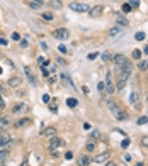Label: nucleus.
Listing matches in <instances>:
<instances>
[{
  "instance_id": "nucleus-1",
  "label": "nucleus",
  "mask_w": 148,
  "mask_h": 166,
  "mask_svg": "<svg viewBox=\"0 0 148 166\" xmlns=\"http://www.w3.org/2000/svg\"><path fill=\"white\" fill-rule=\"evenodd\" d=\"M119 73H118V90H123L124 88V85H126V80H128V76L131 75V64H126V66H123V68H119Z\"/></svg>"
},
{
  "instance_id": "nucleus-2",
  "label": "nucleus",
  "mask_w": 148,
  "mask_h": 166,
  "mask_svg": "<svg viewBox=\"0 0 148 166\" xmlns=\"http://www.w3.org/2000/svg\"><path fill=\"white\" fill-rule=\"evenodd\" d=\"M109 109H111L113 115L118 119V120H126V119H128V114H126L123 109H119V107H118L114 102H109Z\"/></svg>"
},
{
  "instance_id": "nucleus-3",
  "label": "nucleus",
  "mask_w": 148,
  "mask_h": 166,
  "mask_svg": "<svg viewBox=\"0 0 148 166\" xmlns=\"http://www.w3.org/2000/svg\"><path fill=\"white\" fill-rule=\"evenodd\" d=\"M70 9L75 10V12H87L89 5H87V3H82V2H72L70 3Z\"/></svg>"
},
{
  "instance_id": "nucleus-4",
  "label": "nucleus",
  "mask_w": 148,
  "mask_h": 166,
  "mask_svg": "<svg viewBox=\"0 0 148 166\" xmlns=\"http://www.w3.org/2000/svg\"><path fill=\"white\" fill-rule=\"evenodd\" d=\"M12 142H14V139L10 138L9 134H2V136H0V149H7Z\"/></svg>"
},
{
  "instance_id": "nucleus-5",
  "label": "nucleus",
  "mask_w": 148,
  "mask_h": 166,
  "mask_svg": "<svg viewBox=\"0 0 148 166\" xmlns=\"http://www.w3.org/2000/svg\"><path fill=\"white\" fill-rule=\"evenodd\" d=\"M68 36H70V32H68V29H65V27L55 29V31H53V37H56V39H68Z\"/></svg>"
},
{
  "instance_id": "nucleus-6",
  "label": "nucleus",
  "mask_w": 148,
  "mask_h": 166,
  "mask_svg": "<svg viewBox=\"0 0 148 166\" xmlns=\"http://www.w3.org/2000/svg\"><path fill=\"white\" fill-rule=\"evenodd\" d=\"M27 110H29V105L24 103V102L14 103V105H12V112H14V114H24V112H27Z\"/></svg>"
},
{
  "instance_id": "nucleus-7",
  "label": "nucleus",
  "mask_w": 148,
  "mask_h": 166,
  "mask_svg": "<svg viewBox=\"0 0 148 166\" xmlns=\"http://www.w3.org/2000/svg\"><path fill=\"white\" fill-rule=\"evenodd\" d=\"M104 85H106V92L107 93H114V90H116V88H114V83H113V76H111V73H107Z\"/></svg>"
},
{
  "instance_id": "nucleus-8",
  "label": "nucleus",
  "mask_w": 148,
  "mask_h": 166,
  "mask_svg": "<svg viewBox=\"0 0 148 166\" xmlns=\"http://www.w3.org/2000/svg\"><path fill=\"white\" fill-rule=\"evenodd\" d=\"M113 61H114V63H116V64H118V66H119V68H123V66H126V64H128V63H129V61H128V59H126V56H124V55H114V59H113Z\"/></svg>"
},
{
  "instance_id": "nucleus-9",
  "label": "nucleus",
  "mask_w": 148,
  "mask_h": 166,
  "mask_svg": "<svg viewBox=\"0 0 148 166\" xmlns=\"http://www.w3.org/2000/svg\"><path fill=\"white\" fill-rule=\"evenodd\" d=\"M24 73H26V76L29 78V83H31V85H34V86L38 85V78L34 76V73H32V70H31L29 66H26V68H24Z\"/></svg>"
},
{
  "instance_id": "nucleus-10",
  "label": "nucleus",
  "mask_w": 148,
  "mask_h": 166,
  "mask_svg": "<svg viewBox=\"0 0 148 166\" xmlns=\"http://www.w3.org/2000/svg\"><path fill=\"white\" fill-rule=\"evenodd\" d=\"M41 136H43V138H49V139L55 138V136H56V127H44L41 131Z\"/></svg>"
},
{
  "instance_id": "nucleus-11",
  "label": "nucleus",
  "mask_w": 148,
  "mask_h": 166,
  "mask_svg": "<svg viewBox=\"0 0 148 166\" xmlns=\"http://www.w3.org/2000/svg\"><path fill=\"white\" fill-rule=\"evenodd\" d=\"M109 151H104V153H100V154H97L95 156V163H106V161H109Z\"/></svg>"
},
{
  "instance_id": "nucleus-12",
  "label": "nucleus",
  "mask_w": 148,
  "mask_h": 166,
  "mask_svg": "<svg viewBox=\"0 0 148 166\" xmlns=\"http://www.w3.org/2000/svg\"><path fill=\"white\" fill-rule=\"evenodd\" d=\"M102 12H104V7L102 5H95L94 9H90V17H94V19H95V17H100Z\"/></svg>"
},
{
  "instance_id": "nucleus-13",
  "label": "nucleus",
  "mask_w": 148,
  "mask_h": 166,
  "mask_svg": "<svg viewBox=\"0 0 148 166\" xmlns=\"http://www.w3.org/2000/svg\"><path fill=\"white\" fill-rule=\"evenodd\" d=\"M63 144H65V142H63V139L56 138V136L49 139V146H51V149H55V147H60V146H63Z\"/></svg>"
},
{
  "instance_id": "nucleus-14",
  "label": "nucleus",
  "mask_w": 148,
  "mask_h": 166,
  "mask_svg": "<svg viewBox=\"0 0 148 166\" xmlns=\"http://www.w3.org/2000/svg\"><path fill=\"white\" fill-rule=\"evenodd\" d=\"M121 32H123L121 26H114L113 29H109V37H116V36H119Z\"/></svg>"
},
{
  "instance_id": "nucleus-15",
  "label": "nucleus",
  "mask_w": 148,
  "mask_h": 166,
  "mask_svg": "<svg viewBox=\"0 0 148 166\" xmlns=\"http://www.w3.org/2000/svg\"><path fill=\"white\" fill-rule=\"evenodd\" d=\"M19 85H21V78L19 76H12L9 80V86H12V88H17Z\"/></svg>"
},
{
  "instance_id": "nucleus-16",
  "label": "nucleus",
  "mask_w": 148,
  "mask_h": 166,
  "mask_svg": "<svg viewBox=\"0 0 148 166\" xmlns=\"http://www.w3.org/2000/svg\"><path fill=\"white\" fill-rule=\"evenodd\" d=\"M77 164H78V166H89V158L85 156V154H84V156H80V158L77 159Z\"/></svg>"
},
{
  "instance_id": "nucleus-17",
  "label": "nucleus",
  "mask_w": 148,
  "mask_h": 166,
  "mask_svg": "<svg viewBox=\"0 0 148 166\" xmlns=\"http://www.w3.org/2000/svg\"><path fill=\"white\" fill-rule=\"evenodd\" d=\"M10 125V120L7 117H2L0 119V131H2V129H7Z\"/></svg>"
},
{
  "instance_id": "nucleus-18",
  "label": "nucleus",
  "mask_w": 148,
  "mask_h": 166,
  "mask_svg": "<svg viewBox=\"0 0 148 166\" xmlns=\"http://www.w3.org/2000/svg\"><path fill=\"white\" fill-rule=\"evenodd\" d=\"M43 3H44V2H43V0H39V2H27V5H29L31 9H41Z\"/></svg>"
},
{
  "instance_id": "nucleus-19",
  "label": "nucleus",
  "mask_w": 148,
  "mask_h": 166,
  "mask_svg": "<svg viewBox=\"0 0 148 166\" xmlns=\"http://www.w3.org/2000/svg\"><path fill=\"white\" fill-rule=\"evenodd\" d=\"M116 20H118V26H121V27L123 26H128V19H126L124 15H118Z\"/></svg>"
},
{
  "instance_id": "nucleus-20",
  "label": "nucleus",
  "mask_w": 148,
  "mask_h": 166,
  "mask_svg": "<svg viewBox=\"0 0 148 166\" xmlns=\"http://www.w3.org/2000/svg\"><path fill=\"white\" fill-rule=\"evenodd\" d=\"M61 81H63L65 85H70V86H73V83H72V78L68 76L67 73H63V75H61Z\"/></svg>"
},
{
  "instance_id": "nucleus-21",
  "label": "nucleus",
  "mask_w": 148,
  "mask_h": 166,
  "mask_svg": "<svg viewBox=\"0 0 148 166\" xmlns=\"http://www.w3.org/2000/svg\"><path fill=\"white\" fill-rule=\"evenodd\" d=\"M49 7H51V9H56V10H60L63 5H61V2H60V0H51V2H49Z\"/></svg>"
},
{
  "instance_id": "nucleus-22",
  "label": "nucleus",
  "mask_w": 148,
  "mask_h": 166,
  "mask_svg": "<svg viewBox=\"0 0 148 166\" xmlns=\"http://www.w3.org/2000/svg\"><path fill=\"white\" fill-rule=\"evenodd\" d=\"M29 124H31L29 119H21V120L16 124V127H26V125H29Z\"/></svg>"
},
{
  "instance_id": "nucleus-23",
  "label": "nucleus",
  "mask_w": 148,
  "mask_h": 166,
  "mask_svg": "<svg viewBox=\"0 0 148 166\" xmlns=\"http://www.w3.org/2000/svg\"><path fill=\"white\" fill-rule=\"evenodd\" d=\"M138 100H140L138 92H133L131 95H129V102H131V103H138Z\"/></svg>"
},
{
  "instance_id": "nucleus-24",
  "label": "nucleus",
  "mask_w": 148,
  "mask_h": 166,
  "mask_svg": "<svg viewBox=\"0 0 148 166\" xmlns=\"http://www.w3.org/2000/svg\"><path fill=\"white\" fill-rule=\"evenodd\" d=\"M7 158H9V151H7V149H0V163H3Z\"/></svg>"
},
{
  "instance_id": "nucleus-25",
  "label": "nucleus",
  "mask_w": 148,
  "mask_h": 166,
  "mask_svg": "<svg viewBox=\"0 0 148 166\" xmlns=\"http://www.w3.org/2000/svg\"><path fill=\"white\" fill-rule=\"evenodd\" d=\"M102 59L104 61H113L114 55H113V53H109V51H106V53H102Z\"/></svg>"
},
{
  "instance_id": "nucleus-26",
  "label": "nucleus",
  "mask_w": 148,
  "mask_h": 166,
  "mask_svg": "<svg viewBox=\"0 0 148 166\" xmlns=\"http://www.w3.org/2000/svg\"><path fill=\"white\" fill-rule=\"evenodd\" d=\"M67 105L73 109V107H77V105H78V102H77L75 98H68V100H67Z\"/></svg>"
},
{
  "instance_id": "nucleus-27",
  "label": "nucleus",
  "mask_w": 148,
  "mask_h": 166,
  "mask_svg": "<svg viewBox=\"0 0 148 166\" xmlns=\"http://www.w3.org/2000/svg\"><path fill=\"white\" fill-rule=\"evenodd\" d=\"M41 17L44 20H53V14L51 12H44V14H41Z\"/></svg>"
},
{
  "instance_id": "nucleus-28",
  "label": "nucleus",
  "mask_w": 148,
  "mask_h": 166,
  "mask_svg": "<svg viewBox=\"0 0 148 166\" xmlns=\"http://www.w3.org/2000/svg\"><path fill=\"white\" fill-rule=\"evenodd\" d=\"M129 7H131V9H138V7H140V0H129Z\"/></svg>"
},
{
  "instance_id": "nucleus-29",
  "label": "nucleus",
  "mask_w": 148,
  "mask_h": 166,
  "mask_svg": "<svg viewBox=\"0 0 148 166\" xmlns=\"http://www.w3.org/2000/svg\"><path fill=\"white\" fill-rule=\"evenodd\" d=\"M136 124H138V125H145V124H148V117H140L138 120H136Z\"/></svg>"
},
{
  "instance_id": "nucleus-30",
  "label": "nucleus",
  "mask_w": 148,
  "mask_h": 166,
  "mask_svg": "<svg viewBox=\"0 0 148 166\" xmlns=\"http://www.w3.org/2000/svg\"><path fill=\"white\" fill-rule=\"evenodd\" d=\"M131 56L135 58V59H140V58H141V51H140V49H135V51L131 53Z\"/></svg>"
},
{
  "instance_id": "nucleus-31",
  "label": "nucleus",
  "mask_w": 148,
  "mask_h": 166,
  "mask_svg": "<svg viewBox=\"0 0 148 166\" xmlns=\"http://www.w3.org/2000/svg\"><path fill=\"white\" fill-rule=\"evenodd\" d=\"M97 88H99L100 95H104V93H106V85H104V81H102V83H99V85H97Z\"/></svg>"
},
{
  "instance_id": "nucleus-32",
  "label": "nucleus",
  "mask_w": 148,
  "mask_h": 166,
  "mask_svg": "<svg viewBox=\"0 0 148 166\" xmlns=\"http://www.w3.org/2000/svg\"><path fill=\"white\" fill-rule=\"evenodd\" d=\"M136 41H143V39H145V32H136Z\"/></svg>"
},
{
  "instance_id": "nucleus-33",
  "label": "nucleus",
  "mask_w": 148,
  "mask_h": 166,
  "mask_svg": "<svg viewBox=\"0 0 148 166\" xmlns=\"http://www.w3.org/2000/svg\"><path fill=\"white\" fill-rule=\"evenodd\" d=\"M138 68H140V70H146V68H148V63H146V61H141V63L138 64Z\"/></svg>"
},
{
  "instance_id": "nucleus-34",
  "label": "nucleus",
  "mask_w": 148,
  "mask_h": 166,
  "mask_svg": "<svg viewBox=\"0 0 148 166\" xmlns=\"http://www.w3.org/2000/svg\"><path fill=\"white\" fill-rule=\"evenodd\" d=\"M27 46H29L27 39H21V48H27Z\"/></svg>"
},
{
  "instance_id": "nucleus-35",
  "label": "nucleus",
  "mask_w": 148,
  "mask_h": 166,
  "mask_svg": "<svg viewBox=\"0 0 148 166\" xmlns=\"http://www.w3.org/2000/svg\"><path fill=\"white\" fill-rule=\"evenodd\" d=\"M95 149V144L94 142H87V151H94Z\"/></svg>"
},
{
  "instance_id": "nucleus-36",
  "label": "nucleus",
  "mask_w": 148,
  "mask_h": 166,
  "mask_svg": "<svg viewBox=\"0 0 148 166\" xmlns=\"http://www.w3.org/2000/svg\"><path fill=\"white\" fill-rule=\"evenodd\" d=\"M0 46H9V41L5 37H0Z\"/></svg>"
},
{
  "instance_id": "nucleus-37",
  "label": "nucleus",
  "mask_w": 148,
  "mask_h": 166,
  "mask_svg": "<svg viewBox=\"0 0 148 166\" xmlns=\"http://www.w3.org/2000/svg\"><path fill=\"white\" fill-rule=\"evenodd\" d=\"M128 146H129V141H128V139H124V141L121 142V147H123V149H126Z\"/></svg>"
},
{
  "instance_id": "nucleus-38",
  "label": "nucleus",
  "mask_w": 148,
  "mask_h": 166,
  "mask_svg": "<svg viewBox=\"0 0 148 166\" xmlns=\"http://www.w3.org/2000/svg\"><path fill=\"white\" fill-rule=\"evenodd\" d=\"M141 144L145 147H148V136H145V138H141Z\"/></svg>"
},
{
  "instance_id": "nucleus-39",
  "label": "nucleus",
  "mask_w": 148,
  "mask_h": 166,
  "mask_svg": "<svg viewBox=\"0 0 148 166\" xmlns=\"http://www.w3.org/2000/svg\"><path fill=\"white\" fill-rule=\"evenodd\" d=\"M3 109H5V100L0 97V110H3Z\"/></svg>"
},
{
  "instance_id": "nucleus-40",
  "label": "nucleus",
  "mask_w": 148,
  "mask_h": 166,
  "mask_svg": "<svg viewBox=\"0 0 148 166\" xmlns=\"http://www.w3.org/2000/svg\"><path fill=\"white\" fill-rule=\"evenodd\" d=\"M123 10H124V12H129V10H131V7H129V3H124V5H123Z\"/></svg>"
},
{
  "instance_id": "nucleus-41",
  "label": "nucleus",
  "mask_w": 148,
  "mask_h": 166,
  "mask_svg": "<svg viewBox=\"0 0 148 166\" xmlns=\"http://www.w3.org/2000/svg\"><path fill=\"white\" fill-rule=\"evenodd\" d=\"M65 158H67V159H72V158H73V153H72V151H68V153H65Z\"/></svg>"
},
{
  "instance_id": "nucleus-42",
  "label": "nucleus",
  "mask_w": 148,
  "mask_h": 166,
  "mask_svg": "<svg viewBox=\"0 0 148 166\" xmlns=\"http://www.w3.org/2000/svg\"><path fill=\"white\" fill-rule=\"evenodd\" d=\"M38 63L39 64H48V61H46L44 58H38Z\"/></svg>"
},
{
  "instance_id": "nucleus-43",
  "label": "nucleus",
  "mask_w": 148,
  "mask_h": 166,
  "mask_svg": "<svg viewBox=\"0 0 148 166\" xmlns=\"http://www.w3.org/2000/svg\"><path fill=\"white\" fill-rule=\"evenodd\" d=\"M97 138H99V132H97V131H94L92 134H90V139H97Z\"/></svg>"
},
{
  "instance_id": "nucleus-44",
  "label": "nucleus",
  "mask_w": 148,
  "mask_h": 166,
  "mask_svg": "<svg viewBox=\"0 0 148 166\" xmlns=\"http://www.w3.org/2000/svg\"><path fill=\"white\" fill-rule=\"evenodd\" d=\"M97 56H99V55H97V53H90V55H89V59L92 61V59H95Z\"/></svg>"
},
{
  "instance_id": "nucleus-45",
  "label": "nucleus",
  "mask_w": 148,
  "mask_h": 166,
  "mask_svg": "<svg viewBox=\"0 0 148 166\" xmlns=\"http://www.w3.org/2000/svg\"><path fill=\"white\" fill-rule=\"evenodd\" d=\"M12 39H14V41H19V39H21V36L17 34V32H14V34H12Z\"/></svg>"
},
{
  "instance_id": "nucleus-46",
  "label": "nucleus",
  "mask_w": 148,
  "mask_h": 166,
  "mask_svg": "<svg viewBox=\"0 0 148 166\" xmlns=\"http://www.w3.org/2000/svg\"><path fill=\"white\" fill-rule=\"evenodd\" d=\"M104 166H118V164L113 163V161H106V164H104Z\"/></svg>"
},
{
  "instance_id": "nucleus-47",
  "label": "nucleus",
  "mask_w": 148,
  "mask_h": 166,
  "mask_svg": "<svg viewBox=\"0 0 148 166\" xmlns=\"http://www.w3.org/2000/svg\"><path fill=\"white\" fill-rule=\"evenodd\" d=\"M60 53H63V55H65V53H67V48H65V46H60Z\"/></svg>"
},
{
  "instance_id": "nucleus-48",
  "label": "nucleus",
  "mask_w": 148,
  "mask_h": 166,
  "mask_svg": "<svg viewBox=\"0 0 148 166\" xmlns=\"http://www.w3.org/2000/svg\"><path fill=\"white\" fill-rule=\"evenodd\" d=\"M49 110H51V112H56V110H58V107H56V103H55V105H51V107H49Z\"/></svg>"
},
{
  "instance_id": "nucleus-49",
  "label": "nucleus",
  "mask_w": 148,
  "mask_h": 166,
  "mask_svg": "<svg viewBox=\"0 0 148 166\" xmlns=\"http://www.w3.org/2000/svg\"><path fill=\"white\" fill-rule=\"evenodd\" d=\"M43 102H49V95H44V97H43Z\"/></svg>"
},
{
  "instance_id": "nucleus-50",
  "label": "nucleus",
  "mask_w": 148,
  "mask_h": 166,
  "mask_svg": "<svg viewBox=\"0 0 148 166\" xmlns=\"http://www.w3.org/2000/svg\"><path fill=\"white\" fill-rule=\"evenodd\" d=\"M21 166H27V161H22V164H21Z\"/></svg>"
},
{
  "instance_id": "nucleus-51",
  "label": "nucleus",
  "mask_w": 148,
  "mask_h": 166,
  "mask_svg": "<svg viewBox=\"0 0 148 166\" xmlns=\"http://www.w3.org/2000/svg\"><path fill=\"white\" fill-rule=\"evenodd\" d=\"M145 53H146V55H148V46H146V48H145Z\"/></svg>"
},
{
  "instance_id": "nucleus-52",
  "label": "nucleus",
  "mask_w": 148,
  "mask_h": 166,
  "mask_svg": "<svg viewBox=\"0 0 148 166\" xmlns=\"http://www.w3.org/2000/svg\"><path fill=\"white\" fill-rule=\"evenodd\" d=\"M31 2H39V0H31Z\"/></svg>"
},
{
  "instance_id": "nucleus-53",
  "label": "nucleus",
  "mask_w": 148,
  "mask_h": 166,
  "mask_svg": "<svg viewBox=\"0 0 148 166\" xmlns=\"http://www.w3.org/2000/svg\"><path fill=\"white\" fill-rule=\"evenodd\" d=\"M0 75H2V68H0Z\"/></svg>"
},
{
  "instance_id": "nucleus-54",
  "label": "nucleus",
  "mask_w": 148,
  "mask_h": 166,
  "mask_svg": "<svg viewBox=\"0 0 148 166\" xmlns=\"http://www.w3.org/2000/svg\"><path fill=\"white\" fill-rule=\"evenodd\" d=\"M0 166H5V164H0Z\"/></svg>"
}]
</instances>
